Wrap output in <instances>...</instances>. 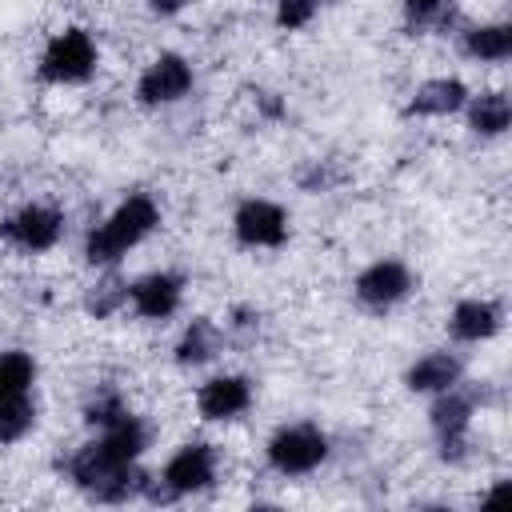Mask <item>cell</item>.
Instances as JSON below:
<instances>
[{
	"mask_svg": "<svg viewBox=\"0 0 512 512\" xmlns=\"http://www.w3.org/2000/svg\"><path fill=\"white\" fill-rule=\"evenodd\" d=\"M156 228H160V204L148 192H128L96 228H88V236H84V260L92 268H116Z\"/></svg>",
	"mask_w": 512,
	"mask_h": 512,
	"instance_id": "cell-1",
	"label": "cell"
},
{
	"mask_svg": "<svg viewBox=\"0 0 512 512\" xmlns=\"http://www.w3.org/2000/svg\"><path fill=\"white\" fill-rule=\"evenodd\" d=\"M216 468H220L216 448L208 440H188L164 460V468L156 476H148L144 496L148 500H184V496L208 492L216 484Z\"/></svg>",
	"mask_w": 512,
	"mask_h": 512,
	"instance_id": "cell-2",
	"label": "cell"
},
{
	"mask_svg": "<svg viewBox=\"0 0 512 512\" xmlns=\"http://www.w3.org/2000/svg\"><path fill=\"white\" fill-rule=\"evenodd\" d=\"M96 68H100V44L80 24H68L60 32H52L48 44L40 48V60H36V76L44 84H56V88L84 84V80L96 76Z\"/></svg>",
	"mask_w": 512,
	"mask_h": 512,
	"instance_id": "cell-3",
	"label": "cell"
},
{
	"mask_svg": "<svg viewBox=\"0 0 512 512\" xmlns=\"http://www.w3.org/2000/svg\"><path fill=\"white\" fill-rule=\"evenodd\" d=\"M328 452H332L328 432L320 424H312V420L280 424L264 444V460L280 476H308L328 460Z\"/></svg>",
	"mask_w": 512,
	"mask_h": 512,
	"instance_id": "cell-4",
	"label": "cell"
},
{
	"mask_svg": "<svg viewBox=\"0 0 512 512\" xmlns=\"http://www.w3.org/2000/svg\"><path fill=\"white\" fill-rule=\"evenodd\" d=\"M472 416H476V396L464 388V380H460L456 388H448V392H436V396H432L428 424H432V436H436L440 460L460 464V460L468 456Z\"/></svg>",
	"mask_w": 512,
	"mask_h": 512,
	"instance_id": "cell-5",
	"label": "cell"
},
{
	"mask_svg": "<svg viewBox=\"0 0 512 512\" xmlns=\"http://www.w3.org/2000/svg\"><path fill=\"white\" fill-rule=\"evenodd\" d=\"M412 288H416V276L396 256H380V260L364 264L352 280V296L368 312H392L396 304H404L412 296Z\"/></svg>",
	"mask_w": 512,
	"mask_h": 512,
	"instance_id": "cell-6",
	"label": "cell"
},
{
	"mask_svg": "<svg viewBox=\"0 0 512 512\" xmlns=\"http://www.w3.org/2000/svg\"><path fill=\"white\" fill-rule=\"evenodd\" d=\"M60 236H64V212L52 204H40V200H28L0 220V240L28 256L52 252L60 244Z\"/></svg>",
	"mask_w": 512,
	"mask_h": 512,
	"instance_id": "cell-7",
	"label": "cell"
},
{
	"mask_svg": "<svg viewBox=\"0 0 512 512\" xmlns=\"http://www.w3.org/2000/svg\"><path fill=\"white\" fill-rule=\"evenodd\" d=\"M232 236H236V244H244V248L272 252V248L288 244L292 220H288L284 204H276V200H268V196H248V200H240L236 212H232Z\"/></svg>",
	"mask_w": 512,
	"mask_h": 512,
	"instance_id": "cell-8",
	"label": "cell"
},
{
	"mask_svg": "<svg viewBox=\"0 0 512 512\" xmlns=\"http://www.w3.org/2000/svg\"><path fill=\"white\" fill-rule=\"evenodd\" d=\"M192 84H196V72L188 64V56L160 52L136 76V104L140 108H172L192 92Z\"/></svg>",
	"mask_w": 512,
	"mask_h": 512,
	"instance_id": "cell-9",
	"label": "cell"
},
{
	"mask_svg": "<svg viewBox=\"0 0 512 512\" xmlns=\"http://www.w3.org/2000/svg\"><path fill=\"white\" fill-rule=\"evenodd\" d=\"M184 288L188 280L172 268H156V272H144L136 280H128V308L140 316V320H172L184 304Z\"/></svg>",
	"mask_w": 512,
	"mask_h": 512,
	"instance_id": "cell-10",
	"label": "cell"
},
{
	"mask_svg": "<svg viewBox=\"0 0 512 512\" xmlns=\"http://www.w3.org/2000/svg\"><path fill=\"white\" fill-rule=\"evenodd\" d=\"M256 400V384L244 372H216L196 388V412L208 424L240 420Z\"/></svg>",
	"mask_w": 512,
	"mask_h": 512,
	"instance_id": "cell-11",
	"label": "cell"
},
{
	"mask_svg": "<svg viewBox=\"0 0 512 512\" xmlns=\"http://www.w3.org/2000/svg\"><path fill=\"white\" fill-rule=\"evenodd\" d=\"M468 84L460 76H428L412 88L404 116H420V120H440V116H456L468 104Z\"/></svg>",
	"mask_w": 512,
	"mask_h": 512,
	"instance_id": "cell-12",
	"label": "cell"
},
{
	"mask_svg": "<svg viewBox=\"0 0 512 512\" xmlns=\"http://www.w3.org/2000/svg\"><path fill=\"white\" fill-rule=\"evenodd\" d=\"M504 328V308L488 296H464L448 312V336L456 344H484Z\"/></svg>",
	"mask_w": 512,
	"mask_h": 512,
	"instance_id": "cell-13",
	"label": "cell"
},
{
	"mask_svg": "<svg viewBox=\"0 0 512 512\" xmlns=\"http://www.w3.org/2000/svg\"><path fill=\"white\" fill-rule=\"evenodd\" d=\"M464 380V360L448 348H436V352H424L408 364L404 372V388L412 396H436V392H448Z\"/></svg>",
	"mask_w": 512,
	"mask_h": 512,
	"instance_id": "cell-14",
	"label": "cell"
},
{
	"mask_svg": "<svg viewBox=\"0 0 512 512\" xmlns=\"http://www.w3.org/2000/svg\"><path fill=\"white\" fill-rule=\"evenodd\" d=\"M220 348H224V328H220L212 316H196V320H188L184 332L176 336L172 360H176L180 368H204V364H212V360L220 356Z\"/></svg>",
	"mask_w": 512,
	"mask_h": 512,
	"instance_id": "cell-15",
	"label": "cell"
},
{
	"mask_svg": "<svg viewBox=\"0 0 512 512\" xmlns=\"http://www.w3.org/2000/svg\"><path fill=\"white\" fill-rule=\"evenodd\" d=\"M460 20V0H400V28L408 36H444Z\"/></svg>",
	"mask_w": 512,
	"mask_h": 512,
	"instance_id": "cell-16",
	"label": "cell"
},
{
	"mask_svg": "<svg viewBox=\"0 0 512 512\" xmlns=\"http://www.w3.org/2000/svg\"><path fill=\"white\" fill-rule=\"evenodd\" d=\"M460 52L476 64H504L512 56V24H504V20L468 24L460 32Z\"/></svg>",
	"mask_w": 512,
	"mask_h": 512,
	"instance_id": "cell-17",
	"label": "cell"
},
{
	"mask_svg": "<svg viewBox=\"0 0 512 512\" xmlns=\"http://www.w3.org/2000/svg\"><path fill=\"white\" fill-rule=\"evenodd\" d=\"M464 120H468L472 136H480V140H500V136L512 128V100H508V92H480V96H468Z\"/></svg>",
	"mask_w": 512,
	"mask_h": 512,
	"instance_id": "cell-18",
	"label": "cell"
},
{
	"mask_svg": "<svg viewBox=\"0 0 512 512\" xmlns=\"http://www.w3.org/2000/svg\"><path fill=\"white\" fill-rule=\"evenodd\" d=\"M120 308H128V280L116 268H100V276L92 280V288L84 292V312L96 320L116 316Z\"/></svg>",
	"mask_w": 512,
	"mask_h": 512,
	"instance_id": "cell-19",
	"label": "cell"
},
{
	"mask_svg": "<svg viewBox=\"0 0 512 512\" xmlns=\"http://www.w3.org/2000/svg\"><path fill=\"white\" fill-rule=\"evenodd\" d=\"M36 384V360L24 348H8L0 352V400L12 396H28Z\"/></svg>",
	"mask_w": 512,
	"mask_h": 512,
	"instance_id": "cell-20",
	"label": "cell"
},
{
	"mask_svg": "<svg viewBox=\"0 0 512 512\" xmlns=\"http://www.w3.org/2000/svg\"><path fill=\"white\" fill-rule=\"evenodd\" d=\"M36 428V396L0 400V444H20Z\"/></svg>",
	"mask_w": 512,
	"mask_h": 512,
	"instance_id": "cell-21",
	"label": "cell"
},
{
	"mask_svg": "<svg viewBox=\"0 0 512 512\" xmlns=\"http://www.w3.org/2000/svg\"><path fill=\"white\" fill-rule=\"evenodd\" d=\"M320 8H324V0H276L272 20L280 32H300L320 16Z\"/></svg>",
	"mask_w": 512,
	"mask_h": 512,
	"instance_id": "cell-22",
	"label": "cell"
},
{
	"mask_svg": "<svg viewBox=\"0 0 512 512\" xmlns=\"http://www.w3.org/2000/svg\"><path fill=\"white\" fill-rule=\"evenodd\" d=\"M128 412V404H124V396L116 392V388H104V392H96L88 404H84V424L96 432V428H104V424H112V420H120Z\"/></svg>",
	"mask_w": 512,
	"mask_h": 512,
	"instance_id": "cell-23",
	"label": "cell"
},
{
	"mask_svg": "<svg viewBox=\"0 0 512 512\" xmlns=\"http://www.w3.org/2000/svg\"><path fill=\"white\" fill-rule=\"evenodd\" d=\"M296 180H300V188H304V192H328V188H336V184H340V172H332V164H328V160H308V168H304Z\"/></svg>",
	"mask_w": 512,
	"mask_h": 512,
	"instance_id": "cell-24",
	"label": "cell"
},
{
	"mask_svg": "<svg viewBox=\"0 0 512 512\" xmlns=\"http://www.w3.org/2000/svg\"><path fill=\"white\" fill-rule=\"evenodd\" d=\"M236 332V336H252L260 332V312L256 308H232V316L224 320V336Z\"/></svg>",
	"mask_w": 512,
	"mask_h": 512,
	"instance_id": "cell-25",
	"label": "cell"
},
{
	"mask_svg": "<svg viewBox=\"0 0 512 512\" xmlns=\"http://www.w3.org/2000/svg\"><path fill=\"white\" fill-rule=\"evenodd\" d=\"M144 8L152 16H160V20H168V16H180L188 8V0H144Z\"/></svg>",
	"mask_w": 512,
	"mask_h": 512,
	"instance_id": "cell-26",
	"label": "cell"
}]
</instances>
